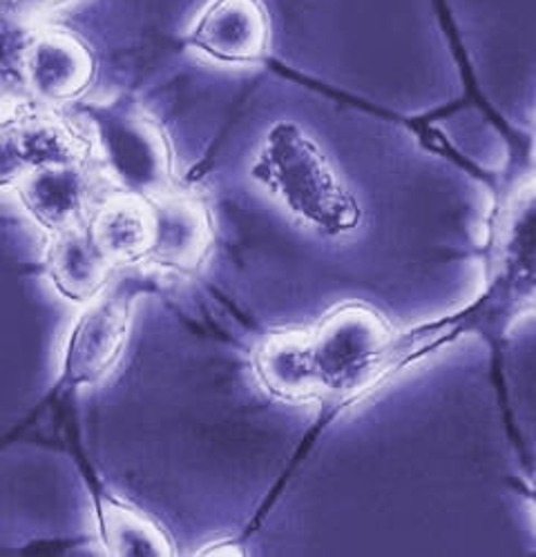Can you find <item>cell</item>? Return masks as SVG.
Returning <instances> with one entry per match:
<instances>
[{"label": "cell", "mask_w": 536, "mask_h": 557, "mask_svg": "<svg viewBox=\"0 0 536 557\" xmlns=\"http://www.w3.org/2000/svg\"><path fill=\"white\" fill-rule=\"evenodd\" d=\"M89 157L110 195L155 199L172 188V157L161 127L123 103L87 106L78 119Z\"/></svg>", "instance_id": "3957f363"}, {"label": "cell", "mask_w": 536, "mask_h": 557, "mask_svg": "<svg viewBox=\"0 0 536 557\" xmlns=\"http://www.w3.org/2000/svg\"><path fill=\"white\" fill-rule=\"evenodd\" d=\"M95 76V59L74 34L25 25L16 48V81L29 103L63 108L76 101Z\"/></svg>", "instance_id": "277c9868"}, {"label": "cell", "mask_w": 536, "mask_h": 557, "mask_svg": "<svg viewBox=\"0 0 536 557\" xmlns=\"http://www.w3.org/2000/svg\"><path fill=\"white\" fill-rule=\"evenodd\" d=\"M87 227L117 268L142 265L150 232L146 199L108 195L89 216Z\"/></svg>", "instance_id": "7c38bea8"}, {"label": "cell", "mask_w": 536, "mask_h": 557, "mask_svg": "<svg viewBox=\"0 0 536 557\" xmlns=\"http://www.w3.org/2000/svg\"><path fill=\"white\" fill-rule=\"evenodd\" d=\"M0 148H3L0 174L5 188L23 174L40 168L93 161L89 138L78 121L65 119L54 108L23 101L5 110Z\"/></svg>", "instance_id": "5b68a950"}, {"label": "cell", "mask_w": 536, "mask_h": 557, "mask_svg": "<svg viewBox=\"0 0 536 557\" xmlns=\"http://www.w3.org/2000/svg\"><path fill=\"white\" fill-rule=\"evenodd\" d=\"M117 265L101 250L87 223L50 237L48 272L54 288L70 301L87 304L108 288Z\"/></svg>", "instance_id": "8fae6325"}, {"label": "cell", "mask_w": 536, "mask_h": 557, "mask_svg": "<svg viewBox=\"0 0 536 557\" xmlns=\"http://www.w3.org/2000/svg\"><path fill=\"white\" fill-rule=\"evenodd\" d=\"M253 176L297 221L325 237L346 235L361 223V206L322 148L295 123L282 121L268 129Z\"/></svg>", "instance_id": "7a4b0ae2"}, {"label": "cell", "mask_w": 536, "mask_h": 557, "mask_svg": "<svg viewBox=\"0 0 536 557\" xmlns=\"http://www.w3.org/2000/svg\"><path fill=\"white\" fill-rule=\"evenodd\" d=\"M72 0H5V12L23 25H38L42 18L68 8Z\"/></svg>", "instance_id": "5bb4252c"}, {"label": "cell", "mask_w": 536, "mask_h": 557, "mask_svg": "<svg viewBox=\"0 0 536 557\" xmlns=\"http://www.w3.org/2000/svg\"><path fill=\"white\" fill-rule=\"evenodd\" d=\"M186 40L210 61L253 63L268 48V16L259 0H210L191 25Z\"/></svg>", "instance_id": "9c48e42d"}, {"label": "cell", "mask_w": 536, "mask_h": 557, "mask_svg": "<svg viewBox=\"0 0 536 557\" xmlns=\"http://www.w3.org/2000/svg\"><path fill=\"white\" fill-rule=\"evenodd\" d=\"M132 297L125 288H106L85 304L65 346L63 380L70 386L95 384L108 375L125 346Z\"/></svg>", "instance_id": "52a82bcc"}, {"label": "cell", "mask_w": 536, "mask_h": 557, "mask_svg": "<svg viewBox=\"0 0 536 557\" xmlns=\"http://www.w3.org/2000/svg\"><path fill=\"white\" fill-rule=\"evenodd\" d=\"M8 190L25 214L48 235L83 225L110 195L93 161L63 163L23 174Z\"/></svg>", "instance_id": "8992f818"}, {"label": "cell", "mask_w": 536, "mask_h": 557, "mask_svg": "<svg viewBox=\"0 0 536 557\" xmlns=\"http://www.w3.org/2000/svg\"><path fill=\"white\" fill-rule=\"evenodd\" d=\"M99 529L110 555H172L166 533L139 510L117 499L99 502Z\"/></svg>", "instance_id": "4fadbf2b"}, {"label": "cell", "mask_w": 536, "mask_h": 557, "mask_svg": "<svg viewBox=\"0 0 536 557\" xmlns=\"http://www.w3.org/2000/svg\"><path fill=\"white\" fill-rule=\"evenodd\" d=\"M146 268L191 272L212 246V221L206 206L188 193L172 188L148 201Z\"/></svg>", "instance_id": "ba28073f"}, {"label": "cell", "mask_w": 536, "mask_h": 557, "mask_svg": "<svg viewBox=\"0 0 536 557\" xmlns=\"http://www.w3.org/2000/svg\"><path fill=\"white\" fill-rule=\"evenodd\" d=\"M495 288L519 306L536 299V183L519 190L499 216Z\"/></svg>", "instance_id": "30bf717a"}, {"label": "cell", "mask_w": 536, "mask_h": 557, "mask_svg": "<svg viewBox=\"0 0 536 557\" xmlns=\"http://www.w3.org/2000/svg\"><path fill=\"white\" fill-rule=\"evenodd\" d=\"M395 335L367 306H342L306 331L266 337L255 352L261 386L284 399H351L393 368Z\"/></svg>", "instance_id": "6da1fadb"}]
</instances>
